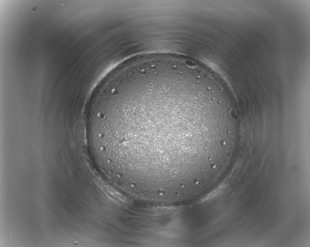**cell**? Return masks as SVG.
<instances>
[{
    "label": "cell",
    "mask_w": 310,
    "mask_h": 247,
    "mask_svg": "<svg viewBox=\"0 0 310 247\" xmlns=\"http://www.w3.org/2000/svg\"><path fill=\"white\" fill-rule=\"evenodd\" d=\"M210 87L184 69L142 66L110 79L94 94L86 127L95 162L117 186L166 195L196 182L220 133Z\"/></svg>",
    "instance_id": "6da1fadb"
}]
</instances>
